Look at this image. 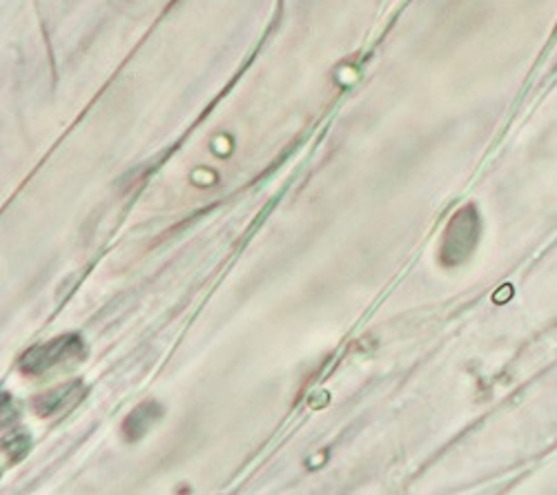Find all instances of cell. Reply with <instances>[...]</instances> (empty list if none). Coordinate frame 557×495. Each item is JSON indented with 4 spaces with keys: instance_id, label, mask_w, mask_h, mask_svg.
<instances>
[{
    "instance_id": "7a4b0ae2",
    "label": "cell",
    "mask_w": 557,
    "mask_h": 495,
    "mask_svg": "<svg viewBox=\"0 0 557 495\" xmlns=\"http://www.w3.org/2000/svg\"><path fill=\"white\" fill-rule=\"evenodd\" d=\"M475 239H478V214L473 208H463L450 219L448 228L444 233V242L440 248L442 263L455 265L467 259L475 248Z\"/></svg>"
},
{
    "instance_id": "277c9868",
    "label": "cell",
    "mask_w": 557,
    "mask_h": 495,
    "mask_svg": "<svg viewBox=\"0 0 557 495\" xmlns=\"http://www.w3.org/2000/svg\"><path fill=\"white\" fill-rule=\"evenodd\" d=\"M163 416V409L159 407L157 401H144L141 407H136L123 422V435L129 440V442H136L141 440L150 429L152 424Z\"/></svg>"
},
{
    "instance_id": "6da1fadb",
    "label": "cell",
    "mask_w": 557,
    "mask_h": 495,
    "mask_svg": "<svg viewBox=\"0 0 557 495\" xmlns=\"http://www.w3.org/2000/svg\"><path fill=\"white\" fill-rule=\"evenodd\" d=\"M83 355V339L78 335H63L29 348L21 359V371L29 378H38L54 369L76 364Z\"/></svg>"
},
{
    "instance_id": "3957f363",
    "label": "cell",
    "mask_w": 557,
    "mask_h": 495,
    "mask_svg": "<svg viewBox=\"0 0 557 495\" xmlns=\"http://www.w3.org/2000/svg\"><path fill=\"white\" fill-rule=\"evenodd\" d=\"M85 386L81 382H70L65 386H59L50 393H42L34 399V411L40 418H52V416H61L65 411H70L72 407H76V401L83 399Z\"/></svg>"
}]
</instances>
